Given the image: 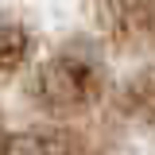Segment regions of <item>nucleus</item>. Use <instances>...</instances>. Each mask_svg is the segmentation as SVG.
<instances>
[{
	"mask_svg": "<svg viewBox=\"0 0 155 155\" xmlns=\"http://www.w3.org/2000/svg\"><path fill=\"white\" fill-rule=\"evenodd\" d=\"M35 89H39V101L54 116H70L89 109L101 97V74L93 70V62L78 54H62L35 74Z\"/></svg>",
	"mask_w": 155,
	"mask_h": 155,
	"instance_id": "f257e3e1",
	"label": "nucleus"
},
{
	"mask_svg": "<svg viewBox=\"0 0 155 155\" xmlns=\"http://www.w3.org/2000/svg\"><path fill=\"white\" fill-rule=\"evenodd\" d=\"M23 51H27L23 35H19V31H8V27H0V74H4L12 62H19Z\"/></svg>",
	"mask_w": 155,
	"mask_h": 155,
	"instance_id": "f03ea898",
	"label": "nucleus"
}]
</instances>
